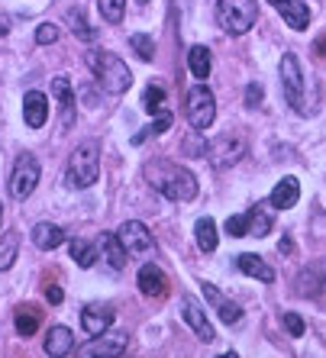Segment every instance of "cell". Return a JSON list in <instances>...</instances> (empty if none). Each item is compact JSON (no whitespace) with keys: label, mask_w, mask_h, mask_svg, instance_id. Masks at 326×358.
<instances>
[{"label":"cell","mask_w":326,"mask_h":358,"mask_svg":"<svg viewBox=\"0 0 326 358\" xmlns=\"http://www.w3.org/2000/svg\"><path fill=\"white\" fill-rule=\"evenodd\" d=\"M143 175L162 197L175 200V203H184V200L197 197V178H194L184 165H178V162L152 159V162H146Z\"/></svg>","instance_id":"cell-1"},{"label":"cell","mask_w":326,"mask_h":358,"mask_svg":"<svg viewBox=\"0 0 326 358\" xmlns=\"http://www.w3.org/2000/svg\"><path fill=\"white\" fill-rule=\"evenodd\" d=\"M97 178H101V145L97 142H81L68 159L65 184L71 191H87V187L97 184Z\"/></svg>","instance_id":"cell-2"},{"label":"cell","mask_w":326,"mask_h":358,"mask_svg":"<svg viewBox=\"0 0 326 358\" xmlns=\"http://www.w3.org/2000/svg\"><path fill=\"white\" fill-rule=\"evenodd\" d=\"M87 65H91L97 84H101L107 94L120 97V94L129 91V84H133V71L126 68L123 59L110 55V52H91V55H87Z\"/></svg>","instance_id":"cell-3"},{"label":"cell","mask_w":326,"mask_h":358,"mask_svg":"<svg viewBox=\"0 0 326 358\" xmlns=\"http://www.w3.org/2000/svg\"><path fill=\"white\" fill-rule=\"evenodd\" d=\"M255 17H259V7L255 0H220L217 3V20L223 26V33L229 36H243L255 26Z\"/></svg>","instance_id":"cell-4"},{"label":"cell","mask_w":326,"mask_h":358,"mask_svg":"<svg viewBox=\"0 0 326 358\" xmlns=\"http://www.w3.org/2000/svg\"><path fill=\"white\" fill-rule=\"evenodd\" d=\"M36 184H39V162H36V155L23 152V155H17L13 171H10V197L26 200L36 191Z\"/></svg>","instance_id":"cell-5"},{"label":"cell","mask_w":326,"mask_h":358,"mask_svg":"<svg viewBox=\"0 0 326 358\" xmlns=\"http://www.w3.org/2000/svg\"><path fill=\"white\" fill-rule=\"evenodd\" d=\"M213 117H217L213 91H210L207 84L191 87V94H187V123H191L194 129H207V126L213 123Z\"/></svg>","instance_id":"cell-6"},{"label":"cell","mask_w":326,"mask_h":358,"mask_svg":"<svg viewBox=\"0 0 326 358\" xmlns=\"http://www.w3.org/2000/svg\"><path fill=\"white\" fill-rule=\"evenodd\" d=\"M281 84H285L288 103H291L297 113H307V107H304V71H301L297 55H291V52L281 59Z\"/></svg>","instance_id":"cell-7"},{"label":"cell","mask_w":326,"mask_h":358,"mask_svg":"<svg viewBox=\"0 0 326 358\" xmlns=\"http://www.w3.org/2000/svg\"><path fill=\"white\" fill-rule=\"evenodd\" d=\"M120 242H123L126 255H136V259H146V255H152V249H155V242H152V233L146 229V223H139V220H126L123 226H120Z\"/></svg>","instance_id":"cell-8"},{"label":"cell","mask_w":326,"mask_h":358,"mask_svg":"<svg viewBox=\"0 0 326 358\" xmlns=\"http://www.w3.org/2000/svg\"><path fill=\"white\" fill-rule=\"evenodd\" d=\"M181 317H184V323L194 329V336L204 342V345H210V342H217V329H213V323L207 320V313H204V307L197 303L194 297H187L184 294L181 297Z\"/></svg>","instance_id":"cell-9"},{"label":"cell","mask_w":326,"mask_h":358,"mask_svg":"<svg viewBox=\"0 0 326 358\" xmlns=\"http://www.w3.org/2000/svg\"><path fill=\"white\" fill-rule=\"evenodd\" d=\"M207 155H210V165L213 168H229L246 155V142L239 139V136H220L207 149Z\"/></svg>","instance_id":"cell-10"},{"label":"cell","mask_w":326,"mask_h":358,"mask_svg":"<svg viewBox=\"0 0 326 358\" xmlns=\"http://www.w3.org/2000/svg\"><path fill=\"white\" fill-rule=\"evenodd\" d=\"M126 345H129V339H126V333H117V336H94V342H87V345H81L78 349V355L81 358H117L126 352Z\"/></svg>","instance_id":"cell-11"},{"label":"cell","mask_w":326,"mask_h":358,"mask_svg":"<svg viewBox=\"0 0 326 358\" xmlns=\"http://www.w3.org/2000/svg\"><path fill=\"white\" fill-rule=\"evenodd\" d=\"M113 320H117V313L110 303H87L81 313V326L87 336H104L113 326Z\"/></svg>","instance_id":"cell-12"},{"label":"cell","mask_w":326,"mask_h":358,"mask_svg":"<svg viewBox=\"0 0 326 358\" xmlns=\"http://www.w3.org/2000/svg\"><path fill=\"white\" fill-rule=\"evenodd\" d=\"M204 297H207V303L213 310H217V317L223 320V323H239L243 320V310H239V303H233V300L226 297L220 287H213V284H204Z\"/></svg>","instance_id":"cell-13"},{"label":"cell","mask_w":326,"mask_h":358,"mask_svg":"<svg viewBox=\"0 0 326 358\" xmlns=\"http://www.w3.org/2000/svg\"><path fill=\"white\" fill-rule=\"evenodd\" d=\"M23 120L29 129H42L49 120V97L42 91H29L23 97Z\"/></svg>","instance_id":"cell-14"},{"label":"cell","mask_w":326,"mask_h":358,"mask_svg":"<svg viewBox=\"0 0 326 358\" xmlns=\"http://www.w3.org/2000/svg\"><path fill=\"white\" fill-rule=\"evenodd\" d=\"M52 97L59 100L62 107V129H71L75 126V91H71V81L68 78H55L52 81Z\"/></svg>","instance_id":"cell-15"},{"label":"cell","mask_w":326,"mask_h":358,"mask_svg":"<svg viewBox=\"0 0 326 358\" xmlns=\"http://www.w3.org/2000/svg\"><path fill=\"white\" fill-rule=\"evenodd\" d=\"M275 3V10L285 17V23L291 26V29H297V33H304L310 26V10L304 0H271Z\"/></svg>","instance_id":"cell-16"},{"label":"cell","mask_w":326,"mask_h":358,"mask_svg":"<svg viewBox=\"0 0 326 358\" xmlns=\"http://www.w3.org/2000/svg\"><path fill=\"white\" fill-rule=\"evenodd\" d=\"M139 291L146 294V297H165L168 294V278L165 271H162L159 265H143L139 268Z\"/></svg>","instance_id":"cell-17"},{"label":"cell","mask_w":326,"mask_h":358,"mask_svg":"<svg viewBox=\"0 0 326 358\" xmlns=\"http://www.w3.org/2000/svg\"><path fill=\"white\" fill-rule=\"evenodd\" d=\"M297 200H301V181H297V178H281V181L275 184L271 197H268V203L275 210H291Z\"/></svg>","instance_id":"cell-18"},{"label":"cell","mask_w":326,"mask_h":358,"mask_svg":"<svg viewBox=\"0 0 326 358\" xmlns=\"http://www.w3.org/2000/svg\"><path fill=\"white\" fill-rule=\"evenodd\" d=\"M71 349H75V333H71L68 326H52L49 336H45V355L62 358Z\"/></svg>","instance_id":"cell-19"},{"label":"cell","mask_w":326,"mask_h":358,"mask_svg":"<svg viewBox=\"0 0 326 358\" xmlns=\"http://www.w3.org/2000/svg\"><path fill=\"white\" fill-rule=\"evenodd\" d=\"M236 265H239V271L249 278H255V281L262 284H271L275 281V271H271V265H265V262L259 259V255H252V252H243L239 259H236Z\"/></svg>","instance_id":"cell-20"},{"label":"cell","mask_w":326,"mask_h":358,"mask_svg":"<svg viewBox=\"0 0 326 358\" xmlns=\"http://www.w3.org/2000/svg\"><path fill=\"white\" fill-rule=\"evenodd\" d=\"M62 242H65L62 226H55V223H36L33 226V245H36V249L52 252V249H59Z\"/></svg>","instance_id":"cell-21"},{"label":"cell","mask_w":326,"mask_h":358,"mask_svg":"<svg viewBox=\"0 0 326 358\" xmlns=\"http://www.w3.org/2000/svg\"><path fill=\"white\" fill-rule=\"evenodd\" d=\"M101 255L113 271H123L126 268V249H123V242H120V236L101 233Z\"/></svg>","instance_id":"cell-22"},{"label":"cell","mask_w":326,"mask_h":358,"mask_svg":"<svg viewBox=\"0 0 326 358\" xmlns=\"http://www.w3.org/2000/svg\"><path fill=\"white\" fill-rule=\"evenodd\" d=\"M246 217H249V236L262 239V236L271 233V210H268L265 203H255V207H252Z\"/></svg>","instance_id":"cell-23"},{"label":"cell","mask_w":326,"mask_h":358,"mask_svg":"<svg viewBox=\"0 0 326 358\" xmlns=\"http://www.w3.org/2000/svg\"><path fill=\"white\" fill-rule=\"evenodd\" d=\"M39 323H42V313H39V307H33V303L20 307L17 317H13V326H17L20 336H33L36 329H39Z\"/></svg>","instance_id":"cell-24"},{"label":"cell","mask_w":326,"mask_h":358,"mask_svg":"<svg viewBox=\"0 0 326 358\" xmlns=\"http://www.w3.org/2000/svg\"><path fill=\"white\" fill-rule=\"evenodd\" d=\"M187 65H191V75L197 78V81H207L210 78V49L207 45H191Z\"/></svg>","instance_id":"cell-25"},{"label":"cell","mask_w":326,"mask_h":358,"mask_svg":"<svg viewBox=\"0 0 326 358\" xmlns=\"http://www.w3.org/2000/svg\"><path fill=\"white\" fill-rule=\"evenodd\" d=\"M17 252H20V233H17V229H7V233L0 236V271L13 268Z\"/></svg>","instance_id":"cell-26"},{"label":"cell","mask_w":326,"mask_h":358,"mask_svg":"<svg viewBox=\"0 0 326 358\" xmlns=\"http://www.w3.org/2000/svg\"><path fill=\"white\" fill-rule=\"evenodd\" d=\"M68 255H71V262H75L78 268H91L94 262H97V245H94V242H84V239H75L68 245Z\"/></svg>","instance_id":"cell-27"},{"label":"cell","mask_w":326,"mask_h":358,"mask_svg":"<svg viewBox=\"0 0 326 358\" xmlns=\"http://www.w3.org/2000/svg\"><path fill=\"white\" fill-rule=\"evenodd\" d=\"M323 284H326V278H323V271H320V268H304L301 278H297V291L307 294V297H320Z\"/></svg>","instance_id":"cell-28"},{"label":"cell","mask_w":326,"mask_h":358,"mask_svg":"<svg viewBox=\"0 0 326 358\" xmlns=\"http://www.w3.org/2000/svg\"><path fill=\"white\" fill-rule=\"evenodd\" d=\"M171 113H168V110H162V113H155V120H152L149 126H146V129H139V133L133 136V145H143L146 139H152V136H162L168 129V126H171Z\"/></svg>","instance_id":"cell-29"},{"label":"cell","mask_w":326,"mask_h":358,"mask_svg":"<svg viewBox=\"0 0 326 358\" xmlns=\"http://www.w3.org/2000/svg\"><path fill=\"white\" fill-rule=\"evenodd\" d=\"M194 233H197V245H201V252H213V249H217V223H213L210 217L197 220Z\"/></svg>","instance_id":"cell-30"},{"label":"cell","mask_w":326,"mask_h":358,"mask_svg":"<svg viewBox=\"0 0 326 358\" xmlns=\"http://www.w3.org/2000/svg\"><path fill=\"white\" fill-rule=\"evenodd\" d=\"M129 49H133L143 62H152V55H155V42H152V36H146V33H133L129 36Z\"/></svg>","instance_id":"cell-31"},{"label":"cell","mask_w":326,"mask_h":358,"mask_svg":"<svg viewBox=\"0 0 326 358\" xmlns=\"http://www.w3.org/2000/svg\"><path fill=\"white\" fill-rule=\"evenodd\" d=\"M143 110L146 113H162V110H165V91H162L159 84H149V87H146Z\"/></svg>","instance_id":"cell-32"},{"label":"cell","mask_w":326,"mask_h":358,"mask_svg":"<svg viewBox=\"0 0 326 358\" xmlns=\"http://www.w3.org/2000/svg\"><path fill=\"white\" fill-rule=\"evenodd\" d=\"M97 7H101V17L107 23H120L123 20V0H97Z\"/></svg>","instance_id":"cell-33"},{"label":"cell","mask_w":326,"mask_h":358,"mask_svg":"<svg viewBox=\"0 0 326 358\" xmlns=\"http://www.w3.org/2000/svg\"><path fill=\"white\" fill-rule=\"evenodd\" d=\"M68 23L75 26L78 39H84V42H94V29H91V26H87V23H84L81 10H68Z\"/></svg>","instance_id":"cell-34"},{"label":"cell","mask_w":326,"mask_h":358,"mask_svg":"<svg viewBox=\"0 0 326 358\" xmlns=\"http://www.w3.org/2000/svg\"><path fill=\"white\" fill-rule=\"evenodd\" d=\"M226 233L233 236V239H243V236H249V217L246 213H236V217L226 220Z\"/></svg>","instance_id":"cell-35"},{"label":"cell","mask_w":326,"mask_h":358,"mask_svg":"<svg viewBox=\"0 0 326 358\" xmlns=\"http://www.w3.org/2000/svg\"><path fill=\"white\" fill-rule=\"evenodd\" d=\"M55 39H59V26L55 23H42L39 29H36V42H39V45H52Z\"/></svg>","instance_id":"cell-36"},{"label":"cell","mask_w":326,"mask_h":358,"mask_svg":"<svg viewBox=\"0 0 326 358\" xmlns=\"http://www.w3.org/2000/svg\"><path fill=\"white\" fill-rule=\"evenodd\" d=\"M285 329L291 336H304V320L297 313H285Z\"/></svg>","instance_id":"cell-37"},{"label":"cell","mask_w":326,"mask_h":358,"mask_svg":"<svg viewBox=\"0 0 326 358\" xmlns=\"http://www.w3.org/2000/svg\"><path fill=\"white\" fill-rule=\"evenodd\" d=\"M262 103V84H249L246 87V107H259Z\"/></svg>","instance_id":"cell-38"},{"label":"cell","mask_w":326,"mask_h":358,"mask_svg":"<svg viewBox=\"0 0 326 358\" xmlns=\"http://www.w3.org/2000/svg\"><path fill=\"white\" fill-rule=\"evenodd\" d=\"M45 297H49V303H55V307H59L62 300H65V294H62L59 284H49V287H45Z\"/></svg>","instance_id":"cell-39"},{"label":"cell","mask_w":326,"mask_h":358,"mask_svg":"<svg viewBox=\"0 0 326 358\" xmlns=\"http://www.w3.org/2000/svg\"><path fill=\"white\" fill-rule=\"evenodd\" d=\"M313 52H317V55H323V59H326V33L317 39V45H313Z\"/></svg>","instance_id":"cell-40"},{"label":"cell","mask_w":326,"mask_h":358,"mask_svg":"<svg viewBox=\"0 0 326 358\" xmlns=\"http://www.w3.org/2000/svg\"><path fill=\"white\" fill-rule=\"evenodd\" d=\"M10 33V17L7 13H0V36H7Z\"/></svg>","instance_id":"cell-41"},{"label":"cell","mask_w":326,"mask_h":358,"mask_svg":"<svg viewBox=\"0 0 326 358\" xmlns=\"http://www.w3.org/2000/svg\"><path fill=\"white\" fill-rule=\"evenodd\" d=\"M0 223H3V203H0Z\"/></svg>","instance_id":"cell-42"},{"label":"cell","mask_w":326,"mask_h":358,"mask_svg":"<svg viewBox=\"0 0 326 358\" xmlns=\"http://www.w3.org/2000/svg\"><path fill=\"white\" fill-rule=\"evenodd\" d=\"M139 3H146V0H139Z\"/></svg>","instance_id":"cell-43"}]
</instances>
